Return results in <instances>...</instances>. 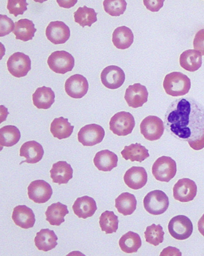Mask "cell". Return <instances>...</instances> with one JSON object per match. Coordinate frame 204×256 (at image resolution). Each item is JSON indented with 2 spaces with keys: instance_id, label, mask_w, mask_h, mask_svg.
<instances>
[{
  "instance_id": "cell-1",
  "label": "cell",
  "mask_w": 204,
  "mask_h": 256,
  "mask_svg": "<svg viewBox=\"0 0 204 256\" xmlns=\"http://www.w3.org/2000/svg\"><path fill=\"white\" fill-rule=\"evenodd\" d=\"M164 124L175 138L188 142L194 150L204 148V107L191 97L176 100L170 104Z\"/></svg>"
},
{
  "instance_id": "cell-2",
  "label": "cell",
  "mask_w": 204,
  "mask_h": 256,
  "mask_svg": "<svg viewBox=\"0 0 204 256\" xmlns=\"http://www.w3.org/2000/svg\"><path fill=\"white\" fill-rule=\"evenodd\" d=\"M163 88L169 96L174 97L185 96L191 88V80L181 72H172L164 78Z\"/></svg>"
},
{
  "instance_id": "cell-3",
  "label": "cell",
  "mask_w": 204,
  "mask_h": 256,
  "mask_svg": "<svg viewBox=\"0 0 204 256\" xmlns=\"http://www.w3.org/2000/svg\"><path fill=\"white\" fill-rule=\"evenodd\" d=\"M143 204L148 213L153 216H160L167 210L169 202L168 196L164 192L156 190L150 192L146 194Z\"/></svg>"
},
{
  "instance_id": "cell-4",
  "label": "cell",
  "mask_w": 204,
  "mask_h": 256,
  "mask_svg": "<svg viewBox=\"0 0 204 256\" xmlns=\"http://www.w3.org/2000/svg\"><path fill=\"white\" fill-rule=\"evenodd\" d=\"M152 174L159 182H168L175 176L177 164L175 161L168 156H161L153 164Z\"/></svg>"
},
{
  "instance_id": "cell-5",
  "label": "cell",
  "mask_w": 204,
  "mask_h": 256,
  "mask_svg": "<svg viewBox=\"0 0 204 256\" xmlns=\"http://www.w3.org/2000/svg\"><path fill=\"white\" fill-rule=\"evenodd\" d=\"M47 64L55 73L64 74L73 70L75 60L73 56L62 50L52 52L47 60Z\"/></svg>"
},
{
  "instance_id": "cell-6",
  "label": "cell",
  "mask_w": 204,
  "mask_h": 256,
  "mask_svg": "<svg viewBox=\"0 0 204 256\" xmlns=\"http://www.w3.org/2000/svg\"><path fill=\"white\" fill-rule=\"evenodd\" d=\"M135 126V120L132 114L122 111L112 116L110 129L114 134L126 136L132 132Z\"/></svg>"
},
{
  "instance_id": "cell-7",
  "label": "cell",
  "mask_w": 204,
  "mask_h": 256,
  "mask_svg": "<svg viewBox=\"0 0 204 256\" xmlns=\"http://www.w3.org/2000/svg\"><path fill=\"white\" fill-rule=\"evenodd\" d=\"M170 235L178 240L188 238L193 232V225L188 217L177 216L170 220L168 224Z\"/></svg>"
},
{
  "instance_id": "cell-8",
  "label": "cell",
  "mask_w": 204,
  "mask_h": 256,
  "mask_svg": "<svg viewBox=\"0 0 204 256\" xmlns=\"http://www.w3.org/2000/svg\"><path fill=\"white\" fill-rule=\"evenodd\" d=\"M8 71L16 78L26 76L32 69V60L29 56L21 52L11 55L7 62Z\"/></svg>"
},
{
  "instance_id": "cell-9",
  "label": "cell",
  "mask_w": 204,
  "mask_h": 256,
  "mask_svg": "<svg viewBox=\"0 0 204 256\" xmlns=\"http://www.w3.org/2000/svg\"><path fill=\"white\" fill-rule=\"evenodd\" d=\"M105 135V130L100 125L89 124L81 128L78 140L83 146H93L101 143Z\"/></svg>"
},
{
  "instance_id": "cell-10",
  "label": "cell",
  "mask_w": 204,
  "mask_h": 256,
  "mask_svg": "<svg viewBox=\"0 0 204 256\" xmlns=\"http://www.w3.org/2000/svg\"><path fill=\"white\" fill-rule=\"evenodd\" d=\"M140 132L147 140H158L162 137L164 132V122L158 116H148L140 124Z\"/></svg>"
},
{
  "instance_id": "cell-11",
  "label": "cell",
  "mask_w": 204,
  "mask_h": 256,
  "mask_svg": "<svg viewBox=\"0 0 204 256\" xmlns=\"http://www.w3.org/2000/svg\"><path fill=\"white\" fill-rule=\"evenodd\" d=\"M197 187L193 180L183 178L178 180L173 188L174 199L181 202L192 201L196 196Z\"/></svg>"
},
{
  "instance_id": "cell-12",
  "label": "cell",
  "mask_w": 204,
  "mask_h": 256,
  "mask_svg": "<svg viewBox=\"0 0 204 256\" xmlns=\"http://www.w3.org/2000/svg\"><path fill=\"white\" fill-rule=\"evenodd\" d=\"M52 194L51 186L44 180H34L28 187L29 198L38 204H43L49 202Z\"/></svg>"
},
{
  "instance_id": "cell-13",
  "label": "cell",
  "mask_w": 204,
  "mask_h": 256,
  "mask_svg": "<svg viewBox=\"0 0 204 256\" xmlns=\"http://www.w3.org/2000/svg\"><path fill=\"white\" fill-rule=\"evenodd\" d=\"M100 78L105 87L114 90L124 84L125 74L124 70L119 66H110L103 70Z\"/></svg>"
},
{
  "instance_id": "cell-14",
  "label": "cell",
  "mask_w": 204,
  "mask_h": 256,
  "mask_svg": "<svg viewBox=\"0 0 204 256\" xmlns=\"http://www.w3.org/2000/svg\"><path fill=\"white\" fill-rule=\"evenodd\" d=\"M88 80L82 74L72 75L65 82L66 92L72 98H82L88 93Z\"/></svg>"
},
{
  "instance_id": "cell-15",
  "label": "cell",
  "mask_w": 204,
  "mask_h": 256,
  "mask_svg": "<svg viewBox=\"0 0 204 256\" xmlns=\"http://www.w3.org/2000/svg\"><path fill=\"white\" fill-rule=\"evenodd\" d=\"M47 40L55 44H65L71 37V30L68 25L61 21L50 22L47 27Z\"/></svg>"
},
{
  "instance_id": "cell-16",
  "label": "cell",
  "mask_w": 204,
  "mask_h": 256,
  "mask_svg": "<svg viewBox=\"0 0 204 256\" xmlns=\"http://www.w3.org/2000/svg\"><path fill=\"white\" fill-rule=\"evenodd\" d=\"M147 89L146 86L136 83L128 86L125 91L124 98L128 106L133 108L142 107L148 100Z\"/></svg>"
},
{
  "instance_id": "cell-17",
  "label": "cell",
  "mask_w": 204,
  "mask_h": 256,
  "mask_svg": "<svg viewBox=\"0 0 204 256\" xmlns=\"http://www.w3.org/2000/svg\"><path fill=\"white\" fill-rule=\"evenodd\" d=\"M124 180L128 188L133 190H139L146 185L147 174L146 170L141 166H132L125 172Z\"/></svg>"
},
{
  "instance_id": "cell-18",
  "label": "cell",
  "mask_w": 204,
  "mask_h": 256,
  "mask_svg": "<svg viewBox=\"0 0 204 256\" xmlns=\"http://www.w3.org/2000/svg\"><path fill=\"white\" fill-rule=\"evenodd\" d=\"M12 218L17 226L25 230L33 228L36 222L34 212L25 205L18 206L14 208Z\"/></svg>"
},
{
  "instance_id": "cell-19",
  "label": "cell",
  "mask_w": 204,
  "mask_h": 256,
  "mask_svg": "<svg viewBox=\"0 0 204 256\" xmlns=\"http://www.w3.org/2000/svg\"><path fill=\"white\" fill-rule=\"evenodd\" d=\"M44 150L43 146L37 142L32 140L22 144L20 150V156L26 158V160L22 163L36 164L43 158Z\"/></svg>"
},
{
  "instance_id": "cell-20",
  "label": "cell",
  "mask_w": 204,
  "mask_h": 256,
  "mask_svg": "<svg viewBox=\"0 0 204 256\" xmlns=\"http://www.w3.org/2000/svg\"><path fill=\"white\" fill-rule=\"evenodd\" d=\"M72 208L78 218L86 219L94 215L97 210V206L93 198L84 196L76 200Z\"/></svg>"
},
{
  "instance_id": "cell-21",
  "label": "cell",
  "mask_w": 204,
  "mask_h": 256,
  "mask_svg": "<svg viewBox=\"0 0 204 256\" xmlns=\"http://www.w3.org/2000/svg\"><path fill=\"white\" fill-rule=\"evenodd\" d=\"M50 172L53 182L59 185L68 184L73 178V168L66 161H59L54 164Z\"/></svg>"
},
{
  "instance_id": "cell-22",
  "label": "cell",
  "mask_w": 204,
  "mask_h": 256,
  "mask_svg": "<svg viewBox=\"0 0 204 256\" xmlns=\"http://www.w3.org/2000/svg\"><path fill=\"white\" fill-rule=\"evenodd\" d=\"M118 158L115 153L108 150L98 152L94 158V164L100 171L108 172L117 168Z\"/></svg>"
},
{
  "instance_id": "cell-23",
  "label": "cell",
  "mask_w": 204,
  "mask_h": 256,
  "mask_svg": "<svg viewBox=\"0 0 204 256\" xmlns=\"http://www.w3.org/2000/svg\"><path fill=\"white\" fill-rule=\"evenodd\" d=\"M55 99L54 90L46 86L38 88L33 94V104L39 110H49L54 104Z\"/></svg>"
},
{
  "instance_id": "cell-24",
  "label": "cell",
  "mask_w": 204,
  "mask_h": 256,
  "mask_svg": "<svg viewBox=\"0 0 204 256\" xmlns=\"http://www.w3.org/2000/svg\"><path fill=\"white\" fill-rule=\"evenodd\" d=\"M58 239L54 230L43 229L36 234L35 246L40 251L47 252L55 248L58 246Z\"/></svg>"
},
{
  "instance_id": "cell-25",
  "label": "cell",
  "mask_w": 204,
  "mask_h": 256,
  "mask_svg": "<svg viewBox=\"0 0 204 256\" xmlns=\"http://www.w3.org/2000/svg\"><path fill=\"white\" fill-rule=\"evenodd\" d=\"M202 56L195 50H188L181 54L180 65L181 68L190 72L198 70L202 65Z\"/></svg>"
},
{
  "instance_id": "cell-26",
  "label": "cell",
  "mask_w": 204,
  "mask_h": 256,
  "mask_svg": "<svg viewBox=\"0 0 204 256\" xmlns=\"http://www.w3.org/2000/svg\"><path fill=\"white\" fill-rule=\"evenodd\" d=\"M69 213L68 206L60 202L54 203L47 208L46 220L52 226H60L65 222L64 217Z\"/></svg>"
},
{
  "instance_id": "cell-27",
  "label": "cell",
  "mask_w": 204,
  "mask_h": 256,
  "mask_svg": "<svg viewBox=\"0 0 204 256\" xmlns=\"http://www.w3.org/2000/svg\"><path fill=\"white\" fill-rule=\"evenodd\" d=\"M112 41L114 46L119 50L130 48L134 41V35L129 28L122 26L114 30Z\"/></svg>"
},
{
  "instance_id": "cell-28",
  "label": "cell",
  "mask_w": 204,
  "mask_h": 256,
  "mask_svg": "<svg viewBox=\"0 0 204 256\" xmlns=\"http://www.w3.org/2000/svg\"><path fill=\"white\" fill-rule=\"evenodd\" d=\"M37 30L32 20L29 19H21L15 23V28L13 32L17 40L27 42L32 40L35 37Z\"/></svg>"
},
{
  "instance_id": "cell-29",
  "label": "cell",
  "mask_w": 204,
  "mask_h": 256,
  "mask_svg": "<svg viewBox=\"0 0 204 256\" xmlns=\"http://www.w3.org/2000/svg\"><path fill=\"white\" fill-rule=\"evenodd\" d=\"M123 158L125 160H130L131 162H142L149 157V153L146 147L141 144L136 143L125 146L121 152Z\"/></svg>"
},
{
  "instance_id": "cell-30",
  "label": "cell",
  "mask_w": 204,
  "mask_h": 256,
  "mask_svg": "<svg viewBox=\"0 0 204 256\" xmlns=\"http://www.w3.org/2000/svg\"><path fill=\"white\" fill-rule=\"evenodd\" d=\"M74 126L69 123L68 118H64L63 116L56 118L50 125V132L54 137L59 140L67 138L72 135L74 132Z\"/></svg>"
},
{
  "instance_id": "cell-31",
  "label": "cell",
  "mask_w": 204,
  "mask_h": 256,
  "mask_svg": "<svg viewBox=\"0 0 204 256\" xmlns=\"http://www.w3.org/2000/svg\"><path fill=\"white\" fill-rule=\"evenodd\" d=\"M137 201L134 194L124 192L115 200V207L117 211L123 216H128L135 212Z\"/></svg>"
},
{
  "instance_id": "cell-32",
  "label": "cell",
  "mask_w": 204,
  "mask_h": 256,
  "mask_svg": "<svg viewBox=\"0 0 204 256\" xmlns=\"http://www.w3.org/2000/svg\"><path fill=\"white\" fill-rule=\"evenodd\" d=\"M119 244L123 252L131 254L138 252L142 246V242L140 236L138 234L129 232L122 236Z\"/></svg>"
},
{
  "instance_id": "cell-33",
  "label": "cell",
  "mask_w": 204,
  "mask_h": 256,
  "mask_svg": "<svg viewBox=\"0 0 204 256\" xmlns=\"http://www.w3.org/2000/svg\"><path fill=\"white\" fill-rule=\"evenodd\" d=\"M21 138V133L14 125H8L0 130L1 146L11 147L18 144Z\"/></svg>"
},
{
  "instance_id": "cell-34",
  "label": "cell",
  "mask_w": 204,
  "mask_h": 256,
  "mask_svg": "<svg viewBox=\"0 0 204 256\" xmlns=\"http://www.w3.org/2000/svg\"><path fill=\"white\" fill-rule=\"evenodd\" d=\"M75 22L81 26L91 27L92 24L97 21V13L93 8H88L86 6L80 7L74 12Z\"/></svg>"
},
{
  "instance_id": "cell-35",
  "label": "cell",
  "mask_w": 204,
  "mask_h": 256,
  "mask_svg": "<svg viewBox=\"0 0 204 256\" xmlns=\"http://www.w3.org/2000/svg\"><path fill=\"white\" fill-rule=\"evenodd\" d=\"M99 224L106 234L116 232L119 228L118 216L113 211H105L100 216Z\"/></svg>"
},
{
  "instance_id": "cell-36",
  "label": "cell",
  "mask_w": 204,
  "mask_h": 256,
  "mask_svg": "<svg viewBox=\"0 0 204 256\" xmlns=\"http://www.w3.org/2000/svg\"><path fill=\"white\" fill-rule=\"evenodd\" d=\"M164 232L163 227L160 224H153L147 226L144 232V238L147 243L152 246H158L163 243L164 240Z\"/></svg>"
},
{
  "instance_id": "cell-37",
  "label": "cell",
  "mask_w": 204,
  "mask_h": 256,
  "mask_svg": "<svg viewBox=\"0 0 204 256\" xmlns=\"http://www.w3.org/2000/svg\"><path fill=\"white\" fill-rule=\"evenodd\" d=\"M127 6V2L125 0H105L103 2L105 12L113 16L124 14Z\"/></svg>"
},
{
  "instance_id": "cell-38",
  "label": "cell",
  "mask_w": 204,
  "mask_h": 256,
  "mask_svg": "<svg viewBox=\"0 0 204 256\" xmlns=\"http://www.w3.org/2000/svg\"><path fill=\"white\" fill-rule=\"evenodd\" d=\"M28 6L29 4L26 0H9L8 1L7 9L10 14L18 16L24 14L27 10Z\"/></svg>"
},
{
  "instance_id": "cell-39",
  "label": "cell",
  "mask_w": 204,
  "mask_h": 256,
  "mask_svg": "<svg viewBox=\"0 0 204 256\" xmlns=\"http://www.w3.org/2000/svg\"><path fill=\"white\" fill-rule=\"evenodd\" d=\"M0 36H4L10 34L11 32H14L15 28V24L12 20V19L8 18L6 15H0Z\"/></svg>"
},
{
  "instance_id": "cell-40",
  "label": "cell",
  "mask_w": 204,
  "mask_h": 256,
  "mask_svg": "<svg viewBox=\"0 0 204 256\" xmlns=\"http://www.w3.org/2000/svg\"><path fill=\"white\" fill-rule=\"evenodd\" d=\"M193 47L195 50L204 56V29L200 30L195 35L193 41Z\"/></svg>"
},
{
  "instance_id": "cell-41",
  "label": "cell",
  "mask_w": 204,
  "mask_h": 256,
  "mask_svg": "<svg viewBox=\"0 0 204 256\" xmlns=\"http://www.w3.org/2000/svg\"><path fill=\"white\" fill-rule=\"evenodd\" d=\"M164 0H158V1H149V0H144V4L147 10L151 12H158L161 8L163 7Z\"/></svg>"
},
{
  "instance_id": "cell-42",
  "label": "cell",
  "mask_w": 204,
  "mask_h": 256,
  "mask_svg": "<svg viewBox=\"0 0 204 256\" xmlns=\"http://www.w3.org/2000/svg\"><path fill=\"white\" fill-rule=\"evenodd\" d=\"M160 256H181V252L179 250L175 248L174 247H167L166 248L164 249L163 252L160 253Z\"/></svg>"
},
{
  "instance_id": "cell-43",
  "label": "cell",
  "mask_w": 204,
  "mask_h": 256,
  "mask_svg": "<svg viewBox=\"0 0 204 256\" xmlns=\"http://www.w3.org/2000/svg\"><path fill=\"white\" fill-rule=\"evenodd\" d=\"M57 2L61 8H71L77 4V0H74V1L73 0H71V1H60V0H58Z\"/></svg>"
},
{
  "instance_id": "cell-44",
  "label": "cell",
  "mask_w": 204,
  "mask_h": 256,
  "mask_svg": "<svg viewBox=\"0 0 204 256\" xmlns=\"http://www.w3.org/2000/svg\"><path fill=\"white\" fill-rule=\"evenodd\" d=\"M197 226L199 232L204 236V214L198 222Z\"/></svg>"
}]
</instances>
